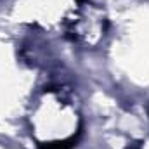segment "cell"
<instances>
[{"mask_svg":"<svg viewBox=\"0 0 149 149\" xmlns=\"http://www.w3.org/2000/svg\"><path fill=\"white\" fill-rule=\"evenodd\" d=\"M70 142H73V139L71 141H66V142H54V144H45V146H42V149H70L73 144H70Z\"/></svg>","mask_w":149,"mask_h":149,"instance_id":"cell-1","label":"cell"}]
</instances>
